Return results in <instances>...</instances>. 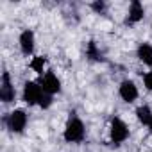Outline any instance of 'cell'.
Segmentation results:
<instances>
[{"label": "cell", "instance_id": "cell-5", "mask_svg": "<svg viewBox=\"0 0 152 152\" xmlns=\"http://www.w3.org/2000/svg\"><path fill=\"white\" fill-rule=\"evenodd\" d=\"M38 83L41 84L43 91L48 93V95H56V93L61 91V81L57 79V75L54 72H45L41 77H39Z\"/></svg>", "mask_w": 152, "mask_h": 152}, {"label": "cell", "instance_id": "cell-16", "mask_svg": "<svg viewBox=\"0 0 152 152\" xmlns=\"http://www.w3.org/2000/svg\"><path fill=\"white\" fill-rule=\"evenodd\" d=\"M143 84H145L147 90L152 91V72H147V73L143 75Z\"/></svg>", "mask_w": 152, "mask_h": 152}, {"label": "cell", "instance_id": "cell-3", "mask_svg": "<svg viewBox=\"0 0 152 152\" xmlns=\"http://www.w3.org/2000/svg\"><path fill=\"white\" fill-rule=\"evenodd\" d=\"M43 95H45V91H43V88H41L39 83H36V81H27V83L23 84V93H22V97H23L25 104H29V106H39Z\"/></svg>", "mask_w": 152, "mask_h": 152}, {"label": "cell", "instance_id": "cell-15", "mask_svg": "<svg viewBox=\"0 0 152 152\" xmlns=\"http://www.w3.org/2000/svg\"><path fill=\"white\" fill-rule=\"evenodd\" d=\"M91 9H93L95 13H99V15H104V11H106V2H93V4H91Z\"/></svg>", "mask_w": 152, "mask_h": 152}, {"label": "cell", "instance_id": "cell-7", "mask_svg": "<svg viewBox=\"0 0 152 152\" xmlns=\"http://www.w3.org/2000/svg\"><path fill=\"white\" fill-rule=\"evenodd\" d=\"M118 95L122 97V100L124 102H134L136 99H138V88H136V84L132 83V81H129V79H125V81H122L120 83V88H118Z\"/></svg>", "mask_w": 152, "mask_h": 152}, {"label": "cell", "instance_id": "cell-2", "mask_svg": "<svg viewBox=\"0 0 152 152\" xmlns=\"http://www.w3.org/2000/svg\"><path fill=\"white\" fill-rule=\"evenodd\" d=\"M109 138L115 145H122L129 138V127L120 116H113L109 124Z\"/></svg>", "mask_w": 152, "mask_h": 152}, {"label": "cell", "instance_id": "cell-17", "mask_svg": "<svg viewBox=\"0 0 152 152\" xmlns=\"http://www.w3.org/2000/svg\"><path fill=\"white\" fill-rule=\"evenodd\" d=\"M147 127H148V132H150V134H152V118H150V122H148V124H147Z\"/></svg>", "mask_w": 152, "mask_h": 152}, {"label": "cell", "instance_id": "cell-13", "mask_svg": "<svg viewBox=\"0 0 152 152\" xmlns=\"http://www.w3.org/2000/svg\"><path fill=\"white\" fill-rule=\"evenodd\" d=\"M45 64H47V57H43V56H36V57H32V61H31L29 66H31L36 73L43 75V68H45Z\"/></svg>", "mask_w": 152, "mask_h": 152}, {"label": "cell", "instance_id": "cell-1", "mask_svg": "<svg viewBox=\"0 0 152 152\" xmlns=\"http://www.w3.org/2000/svg\"><path fill=\"white\" fill-rule=\"evenodd\" d=\"M63 138H64V141H68V143H81V141L86 138V127H84L83 120L75 115V113L70 115V118H68V122H66V125H64Z\"/></svg>", "mask_w": 152, "mask_h": 152}, {"label": "cell", "instance_id": "cell-4", "mask_svg": "<svg viewBox=\"0 0 152 152\" xmlns=\"http://www.w3.org/2000/svg\"><path fill=\"white\" fill-rule=\"evenodd\" d=\"M4 124L11 132H23V129L27 127V115L23 109H15L4 118Z\"/></svg>", "mask_w": 152, "mask_h": 152}, {"label": "cell", "instance_id": "cell-11", "mask_svg": "<svg viewBox=\"0 0 152 152\" xmlns=\"http://www.w3.org/2000/svg\"><path fill=\"white\" fill-rule=\"evenodd\" d=\"M86 56H88L90 59H93V61H104V54L100 52V48L97 47L95 41H90V43L86 45Z\"/></svg>", "mask_w": 152, "mask_h": 152}, {"label": "cell", "instance_id": "cell-10", "mask_svg": "<svg viewBox=\"0 0 152 152\" xmlns=\"http://www.w3.org/2000/svg\"><path fill=\"white\" fill-rule=\"evenodd\" d=\"M136 54H138V59H140L143 64L152 66V45H150V43H140Z\"/></svg>", "mask_w": 152, "mask_h": 152}, {"label": "cell", "instance_id": "cell-8", "mask_svg": "<svg viewBox=\"0 0 152 152\" xmlns=\"http://www.w3.org/2000/svg\"><path fill=\"white\" fill-rule=\"evenodd\" d=\"M143 16H145V9H143L141 2H138V0H132L131 6H129V13H127L125 23H127V25H134V23L141 22Z\"/></svg>", "mask_w": 152, "mask_h": 152}, {"label": "cell", "instance_id": "cell-9", "mask_svg": "<svg viewBox=\"0 0 152 152\" xmlns=\"http://www.w3.org/2000/svg\"><path fill=\"white\" fill-rule=\"evenodd\" d=\"M20 50L23 56H31L34 52V32L25 29L20 34Z\"/></svg>", "mask_w": 152, "mask_h": 152}, {"label": "cell", "instance_id": "cell-6", "mask_svg": "<svg viewBox=\"0 0 152 152\" xmlns=\"http://www.w3.org/2000/svg\"><path fill=\"white\" fill-rule=\"evenodd\" d=\"M15 97H16V91L11 83V75H9V72H4L2 81H0V100L4 104H11L15 100Z\"/></svg>", "mask_w": 152, "mask_h": 152}, {"label": "cell", "instance_id": "cell-12", "mask_svg": "<svg viewBox=\"0 0 152 152\" xmlns=\"http://www.w3.org/2000/svg\"><path fill=\"white\" fill-rule=\"evenodd\" d=\"M136 118H138L143 125H147V124L150 122V118H152L150 107H148V106H140V107L136 109Z\"/></svg>", "mask_w": 152, "mask_h": 152}, {"label": "cell", "instance_id": "cell-14", "mask_svg": "<svg viewBox=\"0 0 152 152\" xmlns=\"http://www.w3.org/2000/svg\"><path fill=\"white\" fill-rule=\"evenodd\" d=\"M50 106H52V95L45 93V95H43V99H41V102H39V107H43V109H48Z\"/></svg>", "mask_w": 152, "mask_h": 152}]
</instances>
